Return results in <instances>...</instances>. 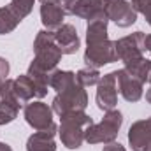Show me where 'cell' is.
Instances as JSON below:
<instances>
[{"mask_svg":"<svg viewBox=\"0 0 151 151\" xmlns=\"http://www.w3.org/2000/svg\"><path fill=\"white\" fill-rule=\"evenodd\" d=\"M21 23V19L7 7H0V35L11 34L16 30V27Z\"/></svg>","mask_w":151,"mask_h":151,"instance_id":"21","label":"cell"},{"mask_svg":"<svg viewBox=\"0 0 151 151\" xmlns=\"http://www.w3.org/2000/svg\"><path fill=\"white\" fill-rule=\"evenodd\" d=\"M93 119L84 111H76L60 116V127L58 134L62 139V144L67 150H77L84 142V132L86 127H90Z\"/></svg>","mask_w":151,"mask_h":151,"instance_id":"1","label":"cell"},{"mask_svg":"<svg viewBox=\"0 0 151 151\" xmlns=\"http://www.w3.org/2000/svg\"><path fill=\"white\" fill-rule=\"evenodd\" d=\"M2 83H4V81H0V88H2Z\"/></svg>","mask_w":151,"mask_h":151,"instance_id":"34","label":"cell"},{"mask_svg":"<svg viewBox=\"0 0 151 151\" xmlns=\"http://www.w3.org/2000/svg\"><path fill=\"white\" fill-rule=\"evenodd\" d=\"M100 77H102V76L99 72V69H90V67H86V69H81V70L76 74V81H77V84H81L83 88H88V86L99 84Z\"/></svg>","mask_w":151,"mask_h":151,"instance_id":"22","label":"cell"},{"mask_svg":"<svg viewBox=\"0 0 151 151\" xmlns=\"http://www.w3.org/2000/svg\"><path fill=\"white\" fill-rule=\"evenodd\" d=\"M63 18L65 12L62 11V7L55 2H44L40 5V21L46 27V30H58L63 25Z\"/></svg>","mask_w":151,"mask_h":151,"instance_id":"14","label":"cell"},{"mask_svg":"<svg viewBox=\"0 0 151 151\" xmlns=\"http://www.w3.org/2000/svg\"><path fill=\"white\" fill-rule=\"evenodd\" d=\"M86 67L90 69H99L104 65H109L118 60L116 55V46L114 40H104V42H97V44H88L84 56H83Z\"/></svg>","mask_w":151,"mask_h":151,"instance_id":"7","label":"cell"},{"mask_svg":"<svg viewBox=\"0 0 151 151\" xmlns=\"http://www.w3.org/2000/svg\"><path fill=\"white\" fill-rule=\"evenodd\" d=\"M114 46H116L118 60H121L125 65L144 58L146 47H144V34L142 32H134L127 37L118 39V40H114Z\"/></svg>","mask_w":151,"mask_h":151,"instance_id":"6","label":"cell"},{"mask_svg":"<svg viewBox=\"0 0 151 151\" xmlns=\"http://www.w3.org/2000/svg\"><path fill=\"white\" fill-rule=\"evenodd\" d=\"M107 5L109 0H76L74 16L91 21L95 18L107 16Z\"/></svg>","mask_w":151,"mask_h":151,"instance_id":"13","label":"cell"},{"mask_svg":"<svg viewBox=\"0 0 151 151\" xmlns=\"http://www.w3.org/2000/svg\"><path fill=\"white\" fill-rule=\"evenodd\" d=\"M144 47H146V51L151 55V34L150 35H144Z\"/></svg>","mask_w":151,"mask_h":151,"instance_id":"28","label":"cell"},{"mask_svg":"<svg viewBox=\"0 0 151 151\" xmlns=\"http://www.w3.org/2000/svg\"><path fill=\"white\" fill-rule=\"evenodd\" d=\"M151 142V118L135 121L128 130V144L132 151H144Z\"/></svg>","mask_w":151,"mask_h":151,"instance_id":"12","label":"cell"},{"mask_svg":"<svg viewBox=\"0 0 151 151\" xmlns=\"http://www.w3.org/2000/svg\"><path fill=\"white\" fill-rule=\"evenodd\" d=\"M146 100H148V102L151 104V88L148 90V91H146Z\"/></svg>","mask_w":151,"mask_h":151,"instance_id":"31","label":"cell"},{"mask_svg":"<svg viewBox=\"0 0 151 151\" xmlns=\"http://www.w3.org/2000/svg\"><path fill=\"white\" fill-rule=\"evenodd\" d=\"M56 132H35L27 141V151H56Z\"/></svg>","mask_w":151,"mask_h":151,"instance_id":"17","label":"cell"},{"mask_svg":"<svg viewBox=\"0 0 151 151\" xmlns=\"http://www.w3.org/2000/svg\"><path fill=\"white\" fill-rule=\"evenodd\" d=\"M107 23H109L107 16L95 18V19L88 21V27H86V46L88 44L104 42V40L109 39V35H107Z\"/></svg>","mask_w":151,"mask_h":151,"instance_id":"16","label":"cell"},{"mask_svg":"<svg viewBox=\"0 0 151 151\" xmlns=\"http://www.w3.org/2000/svg\"><path fill=\"white\" fill-rule=\"evenodd\" d=\"M144 18H146V21H148V25L151 27V7L146 11V12H144Z\"/></svg>","mask_w":151,"mask_h":151,"instance_id":"29","label":"cell"},{"mask_svg":"<svg viewBox=\"0 0 151 151\" xmlns=\"http://www.w3.org/2000/svg\"><path fill=\"white\" fill-rule=\"evenodd\" d=\"M0 151H12V148L5 142H0Z\"/></svg>","mask_w":151,"mask_h":151,"instance_id":"30","label":"cell"},{"mask_svg":"<svg viewBox=\"0 0 151 151\" xmlns=\"http://www.w3.org/2000/svg\"><path fill=\"white\" fill-rule=\"evenodd\" d=\"M9 70H11L9 62H7L5 58H2V56H0V81H5V79H7Z\"/></svg>","mask_w":151,"mask_h":151,"instance_id":"26","label":"cell"},{"mask_svg":"<svg viewBox=\"0 0 151 151\" xmlns=\"http://www.w3.org/2000/svg\"><path fill=\"white\" fill-rule=\"evenodd\" d=\"M14 93H16V97H18V100L21 104H28L35 97L34 83H32V79L27 74H23L14 79Z\"/></svg>","mask_w":151,"mask_h":151,"instance_id":"18","label":"cell"},{"mask_svg":"<svg viewBox=\"0 0 151 151\" xmlns=\"http://www.w3.org/2000/svg\"><path fill=\"white\" fill-rule=\"evenodd\" d=\"M27 76L32 79L34 88H35V99H44L47 95V88H49V76L51 72L44 70L42 67H39L35 62L30 63Z\"/></svg>","mask_w":151,"mask_h":151,"instance_id":"15","label":"cell"},{"mask_svg":"<svg viewBox=\"0 0 151 151\" xmlns=\"http://www.w3.org/2000/svg\"><path fill=\"white\" fill-rule=\"evenodd\" d=\"M144 151H151V142L148 144V146H146V150H144Z\"/></svg>","mask_w":151,"mask_h":151,"instance_id":"32","label":"cell"},{"mask_svg":"<svg viewBox=\"0 0 151 151\" xmlns=\"http://www.w3.org/2000/svg\"><path fill=\"white\" fill-rule=\"evenodd\" d=\"M118 74V91L121 93V97L127 102H139L142 99V83L139 79H135L130 72H127L125 69L116 70Z\"/></svg>","mask_w":151,"mask_h":151,"instance_id":"10","label":"cell"},{"mask_svg":"<svg viewBox=\"0 0 151 151\" xmlns=\"http://www.w3.org/2000/svg\"><path fill=\"white\" fill-rule=\"evenodd\" d=\"M123 125V114L118 109L107 111L104 114L100 123H91L90 127H86L84 132V141L88 144H107L116 141L119 128Z\"/></svg>","mask_w":151,"mask_h":151,"instance_id":"2","label":"cell"},{"mask_svg":"<svg viewBox=\"0 0 151 151\" xmlns=\"http://www.w3.org/2000/svg\"><path fill=\"white\" fill-rule=\"evenodd\" d=\"M95 100H97L99 109L104 113L116 109V104H118V74H116V70L100 77V81L97 84Z\"/></svg>","mask_w":151,"mask_h":151,"instance_id":"8","label":"cell"},{"mask_svg":"<svg viewBox=\"0 0 151 151\" xmlns=\"http://www.w3.org/2000/svg\"><path fill=\"white\" fill-rule=\"evenodd\" d=\"M34 2L35 0H11V4H9V9L23 21L30 12H32V9H34Z\"/></svg>","mask_w":151,"mask_h":151,"instance_id":"23","label":"cell"},{"mask_svg":"<svg viewBox=\"0 0 151 151\" xmlns=\"http://www.w3.org/2000/svg\"><path fill=\"white\" fill-rule=\"evenodd\" d=\"M76 83V74L72 70H60L55 69L49 76V88H53L56 93L67 90L69 86H72Z\"/></svg>","mask_w":151,"mask_h":151,"instance_id":"19","label":"cell"},{"mask_svg":"<svg viewBox=\"0 0 151 151\" xmlns=\"http://www.w3.org/2000/svg\"><path fill=\"white\" fill-rule=\"evenodd\" d=\"M102 151H127V148H125L123 144H119V142L113 141V142H107Z\"/></svg>","mask_w":151,"mask_h":151,"instance_id":"27","label":"cell"},{"mask_svg":"<svg viewBox=\"0 0 151 151\" xmlns=\"http://www.w3.org/2000/svg\"><path fill=\"white\" fill-rule=\"evenodd\" d=\"M34 53H35V56L32 62H35L44 70L53 72L62 60V51L58 49V46L55 42V32H51V30L37 32L35 40H34Z\"/></svg>","mask_w":151,"mask_h":151,"instance_id":"3","label":"cell"},{"mask_svg":"<svg viewBox=\"0 0 151 151\" xmlns=\"http://www.w3.org/2000/svg\"><path fill=\"white\" fill-rule=\"evenodd\" d=\"M55 42L62 51V55H74L81 46L77 30L70 23H63L58 30H55Z\"/></svg>","mask_w":151,"mask_h":151,"instance_id":"11","label":"cell"},{"mask_svg":"<svg viewBox=\"0 0 151 151\" xmlns=\"http://www.w3.org/2000/svg\"><path fill=\"white\" fill-rule=\"evenodd\" d=\"M107 18L114 21L119 28H128L137 21V11L127 0H109Z\"/></svg>","mask_w":151,"mask_h":151,"instance_id":"9","label":"cell"},{"mask_svg":"<svg viewBox=\"0 0 151 151\" xmlns=\"http://www.w3.org/2000/svg\"><path fill=\"white\" fill-rule=\"evenodd\" d=\"M25 119L37 132H58V127L53 121V109L40 100L25 104Z\"/></svg>","mask_w":151,"mask_h":151,"instance_id":"5","label":"cell"},{"mask_svg":"<svg viewBox=\"0 0 151 151\" xmlns=\"http://www.w3.org/2000/svg\"><path fill=\"white\" fill-rule=\"evenodd\" d=\"M58 5L62 7V11L67 14H74V5H76V0H60Z\"/></svg>","mask_w":151,"mask_h":151,"instance_id":"25","label":"cell"},{"mask_svg":"<svg viewBox=\"0 0 151 151\" xmlns=\"http://www.w3.org/2000/svg\"><path fill=\"white\" fill-rule=\"evenodd\" d=\"M86 106H88V93L76 81L74 84L69 86L67 90L56 93V97L53 99L51 109H53V113H56L58 116H63V114H67V113L84 111Z\"/></svg>","mask_w":151,"mask_h":151,"instance_id":"4","label":"cell"},{"mask_svg":"<svg viewBox=\"0 0 151 151\" xmlns=\"http://www.w3.org/2000/svg\"><path fill=\"white\" fill-rule=\"evenodd\" d=\"M148 83H150V84H151V76H150V81H148Z\"/></svg>","mask_w":151,"mask_h":151,"instance_id":"33","label":"cell"},{"mask_svg":"<svg viewBox=\"0 0 151 151\" xmlns=\"http://www.w3.org/2000/svg\"><path fill=\"white\" fill-rule=\"evenodd\" d=\"M130 4H132V7H134L137 12H141V14H144V12L151 7V0H130Z\"/></svg>","mask_w":151,"mask_h":151,"instance_id":"24","label":"cell"},{"mask_svg":"<svg viewBox=\"0 0 151 151\" xmlns=\"http://www.w3.org/2000/svg\"><path fill=\"white\" fill-rule=\"evenodd\" d=\"M125 70L130 72L135 79H139L142 84L150 81V76H151V60H148L146 56L137 60V62H132V63H127L125 65Z\"/></svg>","mask_w":151,"mask_h":151,"instance_id":"20","label":"cell"}]
</instances>
